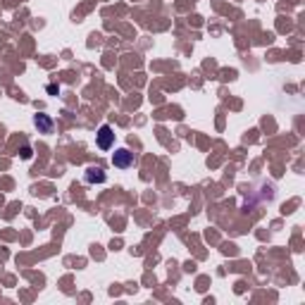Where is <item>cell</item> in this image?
I'll return each mask as SVG.
<instances>
[{
    "mask_svg": "<svg viewBox=\"0 0 305 305\" xmlns=\"http://www.w3.org/2000/svg\"><path fill=\"white\" fill-rule=\"evenodd\" d=\"M84 179H86L88 184H103V181H105V172H103L100 167H88Z\"/></svg>",
    "mask_w": 305,
    "mask_h": 305,
    "instance_id": "3",
    "label": "cell"
},
{
    "mask_svg": "<svg viewBox=\"0 0 305 305\" xmlns=\"http://www.w3.org/2000/svg\"><path fill=\"white\" fill-rule=\"evenodd\" d=\"M133 162H136V157H133L131 150H126V148L115 150V155H112V164H115L117 170H126V167H131Z\"/></svg>",
    "mask_w": 305,
    "mask_h": 305,
    "instance_id": "1",
    "label": "cell"
},
{
    "mask_svg": "<svg viewBox=\"0 0 305 305\" xmlns=\"http://www.w3.org/2000/svg\"><path fill=\"white\" fill-rule=\"evenodd\" d=\"M112 143H115V131H112V126L103 124L100 131H98V148L110 150L112 148Z\"/></svg>",
    "mask_w": 305,
    "mask_h": 305,
    "instance_id": "2",
    "label": "cell"
},
{
    "mask_svg": "<svg viewBox=\"0 0 305 305\" xmlns=\"http://www.w3.org/2000/svg\"><path fill=\"white\" fill-rule=\"evenodd\" d=\"M33 122H36V126H39L41 133H50V129H53V119L48 117V115H36Z\"/></svg>",
    "mask_w": 305,
    "mask_h": 305,
    "instance_id": "4",
    "label": "cell"
}]
</instances>
